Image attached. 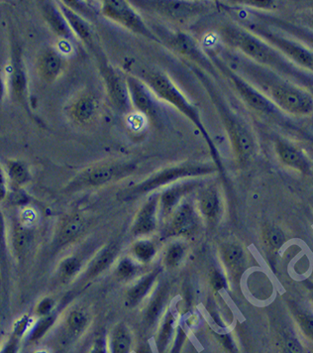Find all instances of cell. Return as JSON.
<instances>
[{"label":"cell","mask_w":313,"mask_h":353,"mask_svg":"<svg viewBox=\"0 0 313 353\" xmlns=\"http://www.w3.org/2000/svg\"><path fill=\"white\" fill-rule=\"evenodd\" d=\"M223 254L224 260H225L226 263L228 265L233 266L238 263L240 259L242 258L243 252H242V249L238 245H229L224 249Z\"/></svg>","instance_id":"obj_33"},{"label":"cell","mask_w":313,"mask_h":353,"mask_svg":"<svg viewBox=\"0 0 313 353\" xmlns=\"http://www.w3.org/2000/svg\"><path fill=\"white\" fill-rule=\"evenodd\" d=\"M128 90L133 108L147 117L153 125L158 126L162 122V112L157 101L153 97L152 92L138 77L126 75Z\"/></svg>","instance_id":"obj_9"},{"label":"cell","mask_w":313,"mask_h":353,"mask_svg":"<svg viewBox=\"0 0 313 353\" xmlns=\"http://www.w3.org/2000/svg\"><path fill=\"white\" fill-rule=\"evenodd\" d=\"M20 335L14 334L12 335L0 350V353H18L20 345Z\"/></svg>","instance_id":"obj_38"},{"label":"cell","mask_w":313,"mask_h":353,"mask_svg":"<svg viewBox=\"0 0 313 353\" xmlns=\"http://www.w3.org/2000/svg\"><path fill=\"white\" fill-rule=\"evenodd\" d=\"M213 171H214L213 166L203 163H186L164 169L154 176L148 178L143 183L131 186L128 190L120 193L119 197L123 201L136 199L140 195L147 194L160 186L172 183L181 178L201 176V175L210 174Z\"/></svg>","instance_id":"obj_5"},{"label":"cell","mask_w":313,"mask_h":353,"mask_svg":"<svg viewBox=\"0 0 313 353\" xmlns=\"http://www.w3.org/2000/svg\"><path fill=\"white\" fill-rule=\"evenodd\" d=\"M247 4H250L252 6H256V8H268L270 6V4H272V1H268V0H265V1H258V0H252V1L246 2Z\"/></svg>","instance_id":"obj_46"},{"label":"cell","mask_w":313,"mask_h":353,"mask_svg":"<svg viewBox=\"0 0 313 353\" xmlns=\"http://www.w3.org/2000/svg\"><path fill=\"white\" fill-rule=\"evenodd\" d=\"M277 150L281 159L288 165L301 169V170H305V168L308 167V164L304 161L303 156L294 148L288 147L286 144L279 142L277 143Z\"/></svg>","instance_id":"obj_24"},{"label":"cell","mask_w":313,"mask_h":353,"mask_svg":"<svg viewBox=\"0 0 313 353\" xmlns=\"http://www.w3.org/2000/svg\"><path fill=\"white\" fill-rule=\"evenodd\" d=\"M99 62H101L99 68H101L102 79L105 84L108 99H110L113 108L117 112L124 113V114L132 112L133 106L131 104L126 77H124L118 70L113 68L103 59Z\"/></svg>","instance_id":"obj_8"},{"label":"cell","mask_w":313,"mask_h":353,"mask_svg":"<svg viewBox=\"0 0 313 353\" xmlns=\"http://www.w3.org/2000/svg\"><path fill=\"white\" fill-rule=\"evenodd\" d=\"M266 241L268 243V245L273 248L281 247V244L285 241V236H284L283 232L277 228H270L266 232Z\"/></svg>","instance_id":"obj_35"},{"label":"cell","mask_w":313,"mask_h":353,"mask_svg":"<svg viewBox=\"0 0 313 353\" xmlns=\"http://www.w3.org/2000/svg\"><path fill=\"white\" fill-rule=\"evenodd\" d=\"M173 328V319L172 317H168L166 319L165 325H164L163 330H162L161 334H160L159 343L161 348H163L165 345L166 341H168V337H170L171 332H172Z\"/></svg>","instance_id":"obj_43"},{"label":"cell","mask_w":313,"mask_h":353,"mask_svg":"<svg viewBox=\"0 0 313 353\" xmlns=\"http://www.w3.org/2000/svg\"><path fill=\"white\" fill-rule=\"evenodd\" d=\"M199 210L208 219H214L219 212V199L214 188H206L199 195Z\"/></svg>","instance_id":"obj_23"},{"label":"cell","mask_w":313,"mask_h":353,"mask_svg":"<svg viewBox=\"0 0 313 353\" xmlns=\"http://www.w3.org/2000/svg\"><path fill=\"white\" fill-rule=\"evenodd\" d=\"M42 14L48 23L49 27L52 29L55 35L64 39H71L73 37L72 30L60 10L59 5H55L54 2H43Z\"/></svg>","instance_id":"obj_14"},{"label":"cell","mask_w":313,"mask_h":353,"mask_svg":"<svg viewBox=\"0 0 313 353\" xmlns=\"http://www.w3.org/2000/svg\"><path fill=\"white\" fill-rule=\"evenodd\" d=\"M54 300L51 297H44L38 302L36 307H35L34 313L38 317H45L52 314L53 308H54Z\"/></svg>","instance_id":"obj_36"},{"label":"cell","mask_w":313,"mask_h":353,"mask_svg":"<svg viewBox=\"0 0 313 353\" xmlns=\"http://www.w3.org/2000/svg\"><path fill=\"white\" fill-rule=\"evenodd\" d=\"M84 219L79 214L70 215L65 219L58 234V241L60 243L66 244L74 241L83 232Z\"/></svg>","instance_id":"obj_20"},{"label":"cell","mask_w":313,"mask_h":353,"mask_svg":"<svg viewBox=\"0 0 313 353\" xmlns=\"http://www.w3.org/2000/svg\"><path fill=\"white\" fill-rule=\"evenodd\" d=\"M114 248H108V250H104L103 252L93 261L90 267L88 268V276H95L102 272L108 265L113 261L115 256Z\"/></svg>","instance_id":"obj_28"},{"label":"cell","mask_w":313,"mask_h":353,"mask_svg":"<svg viewBox=\"0 0 313 353\" xmlns=\"http://www.w3.org/2000/svg\"><path fill=\"white\" fill-rule=\"evenodd\" d=\"M195 184H184V185L173 186L165 191L161 195V205L165 214L172 212L175 206L179 203L181 197L195 188Z\"/></svg>","instance_id":"obj_22"},{"label":"cell","mask_w":313,"mask_h":353,"mask_svg":"<svg viewBox=\"0 0 313 353\" xmlns=\"http://www.w3.org/2000/svg\"><path fill=\"white\" fill-rule=\"evenodd\" d=\"M272 95L281 108L294 113H308L312 110L313 101L310 95L286 86L272 88Z\"/></svg>","instance_id":"obj_11"},{"label":"cell","mask_w":313,"mask_h":353,"mask_svg":"<svg viewBox=\"0 0 313 353\" xmlns=\"http://www.w3.org/2000/svg\"><path fill=\"white\" fill-rule=\"evenodd\" d=\"M6 175L11 186L14 188H23L31 180L27 163L21 160H8L6 163Z\"/></svg>","instance_id":"obj_19"},{"label":"cell","mask_w":313,"mask_h":353,"mask_svg":"<svg viewBox=\"0 0 313 353\" xmlns=\"http://www.w3.org/2000/svg\"><path fill=\"white\" fill-rule=\"evenodd\" d=\"M72 117L77 123L90 124L97 117L99 112V103L90 95H83L73 104Z\"/></svg>","instance_id":"obj_16"},{"label":"cell","mask_w":313,"mask_h":353,"mask_svg":"<svg viewBox=\"0 0 313 353\" xmlns=\"http://www.w3.org/2000/svg\"><path fill=\"white\" fill-rule=\"evenodd\" d=\"M86 321L88 319H86V315L79 311H74L68 315V319H66V326L73 334H79L86 328Z\"/></svg>","instance_id":"obj_29"},{"label":"cell","mask_w":313,"mask_h":353,"mask_svg":"<svg viewBox=\"0 0 313 353\" xmlns=\"http://www.w3.org/2000/svg\"><path fill=\"white\" fill-rule=\"evenodd\" d=\"M158 203H159V197L154 195L139 210L133 226V232L135 234H146L155 230L157 223Z\"/></svg>","instance_id":"obj_15"},{"label":"cell","mask_w":313,"mask_h":353,"mask_svg":"<svg viewBox=\"0 0 313 353\" xmlns=\"http://www.w3.org/2000/svg\"><path fill=\"white\" fill-rule=\"evenodd\" d=\"M81 267V262L75 257H68L60 265V272L63 276L71 277L75 275Z\"/></svg>","instance_id":"obj_32"},{"label":"cell","mask_w":313,"mask_h":353,"mask_svg":"<svg viewBox=\"0 0 313 353\" xmlns=\"http://www.w3.org/2000/svg\"><path fill=\"white\" fill-rule=\"evenodd\" d=\"M6 226L4 215L0 210V256L4 258V252L6 247Z\"/></svg>","instance_id":"obj_41"},{"label":"cell","mask_w":313,"mask_h":353,"mask_svg":"<svg viewBox=\"0 0 313 353\" xmlns=\"http://www.w3.org/2000/svg\"><path fill=\"white\" fill-rule=\"evenodd\" d=\"M0 186H6V178L3 169L0 166Z\"/></svg>","instance_id":"obj_47"},{"label":"cell","mask_w":313,"mask_h":353,"mask_svg":"<svg viewBox=\"0 0 313 353\" xmlns=\"http://www.w3.org/2000/svg\"><path fill=\"white\" fill-rule=\"evenodd\" d=\"M136 170L133 162H110L86 169L68 184L66 191L75 192L88 186L105 185L120 178L132 174Z\"/></svg>","instance_id":"obj_7"},{"label":"cell","mask_w":313,"mask_h":353,"mask_svg":"<svg viewBox=\"0 0 313 353\" xmlns=\"http://www.w3.org/2000/svg\"><path fill=\"white\" fill-rule=\"evenodd\" d=\"M112 353H128L130 348V337L126 328L120 326L113 332Z\"/></svg>","instance_id":"obj_26"},{"label":"cell","mask_w":313,"mask_h":353,"mask_svg":"<svg viewBox=\"0 0 313 353\" xmlns=\"http://www.w3.org/2000/svg\"><path fill=\"white\" fill-rule=\"evenodd\" d=\"M133 6L138 10L156 14L168 21L184 24L208 13V4L183 0H141L133 1Z\"/></svg>","instance_id":"obj_4"},{"label":"cell","mask_w":313,"mask_h":353,"mask_svg":"<svg viewBox=\"0 0 313 353\" xmlns=\"http://www.w3.org/2000/svg\"><path fill=\"white\" fill-rule=\"evenodd\" d=\"M150 28L159 39L160 43L164 44L186 61H190L192 65L199 66L206 74L217 75L216 69L212 60L192 35L183 31L168 30L163 26L155 24L151 25Z\"/></svg>","instance_id":"obj_3"},{"label":"cell","mask_w":313,"mask_h":353,"mask_svg":"<svg viewBox=\"0 0 313 353\" xmlns=\"http://www.w3.org/2000/svg\"><path fill=\"white\" fill-rule=\"evenodd\" d=\"M195 223L194 208L190 204L184 203L175 208L172 221H171V228L174 232H186L194 228Z\"/></svg>","instance_id":"obj_18"},{"label":"cell","mask_w":313,"mask_h":353,"mask_svg":"<svg viewBox=\"0 0 313 353\" xmlns=\"http://www.w3.org/2000/svg\"><path fill=\"white\" fill-rule=\"evenodd\" d=\"M4 95V83L2 80L1 74H0V103H1L2 99H3Z\"/></svg>","instance_id":"obj_48"},{"label":"cell","mask_w":313,"mask_h":353,"mask_svg":"<svg viewBox=\"0 0 313 353\" xmlns=\"http://www.w3.org/2000/svg\"><path fill=\"white\" fill-rule=\"evenodd\" d=\"M58 5L75 36L79 37L86 46L93 47L92 30L88 22L81 14L66 6L63 1L59 2Z\"/></svg>","instance_id":"obj_13"},{"label":"cell","mask_w":313,"mask_h":353,"mask_svg":"<svg viewBox=\"0 0 313 353\" xmlns=\"http://www.w3.org/2000/svg\"><path fill=\"white\" fill-rule=\"evenodd\" d=\"M212 282L215 290H221L222 288L225 287V279L223 278L221 273L215 272L212 275Z\"/></svg>","instance_id":"obj_44"},{"label":"cell","mask_w":313,"mask_h":353,"mask_svg":"<svg viewBox=\"0 0 313 353\" xmlns=\"http://www.w3.org/2000/svg\"><path fill=\"white\" fill-rule=\"evenodd\" d=\"M101 14L134 34L160 43L150 25L142 19L134 6L125 0H105L102 2Z\"/></svg>","instance_id":"obj_6"},{"label":"cell","mask_w":313,"mask_h":353,"mask_svg":"<svg viewBox=\"0 0 313 353\" xmlns=\"http://www.w3.org/2000/svg\"><path fill=\"white\" fill-rule=\"evenodd\" d=\"M55 321V316L53 314L40 317L31 330L30 334H29V341H36L42 339L46 334V332L50 330L51 326L54 325Z\"/></svg>","instance_id":"obj_27"},{"label":"cell","mask_w":313,"mask_h":353,"mask_svg":"<svg viewBox=\"0 0 313 353\" xmlns=\"http://www.w3.org/2000/svg\"><path fill=\"white\" fill-rule=\"evenodd\" d=\"M90 353H106L105 343H104L103 339L97 341Z\"/></svg>","instance_id":"obj_45"},{"label":"cell","mask_w":313,"mask_h":353,"mask_svg":"<svg viewBox=\"0 0 313 353\" xmlns=\"http://www.w3.org/2000/svg\"><path fill=\"white\" fill-rule=\"evenodd\" d=\"M183 256V247L179 244H175L168 251V254H166V264L171 266V267H174V266H177L181 262Z\"/></svg>","instance_id":"obj_34"},{"label":"cell","mask_w":313,"mask_h":353,"mask_svg":"<svg viewBox=\"0 0 313 353\" xmlns=\"http://www.w3.org/2000/svg\"><path fill=\"white\" fill-rule=\"evenodd\" d=\"M11 88L15 99L21 101L25 99L27 92V77L18 52L13 55L12 71H11Z\"/></svg>","instance_id":"obj_17"},{"label":"cell","mask_w":313,"mask_h":353,"mask_svg":"<svg viewBox=\"0 0 313 353\" xmlns=\"http://www.w3.org/2000/svg\"><path fill=\"white\" fill-rule=\"evenodd\" d=\"M277 43H279V46L281 47L283 50H285L297 63L301 64V65L305 66H313L312 57L310 56L306 51H304L303 49L292 45V44L286 43V42L281 41V40L277 41Z\"/></svg>","instance_id":"obj_25"},{"label":"cell","mask_w":313,"mask_h":353,"mask_svg":"<svg viewBox=\"0 0 313 353\" xmlns=\"http://www.w3.org/2000/svg\"><path fill=\"white\" fill-rule=\"evenodd\" d=\"M138 77L157 97L174 106L179 112L183 113L186 119L192 121L205 140L213 159L218 164L219 156L216 146L208 134L199 110L184 97V93L175 86L174 82L165 73L156 70H144Z\"/></svg>","instance_id":"obj_1"},{"label":"cell","mask_w":313,"mask_h":353,"mask_svg":"<svg viewBox=\"0 0 313 353\" xmlns=\"http://www.w3.org/2000/svg\"><path fill=\"white\" fill-rule=\"evenodd\" d=\"M155 276L156 275L152 274L150 276L146 277L145 279L142 280L139 282L129 293V300L133 304L137 303L140 299L144 297V295L148 292L149 289L152 286L153 282H154Z\"/></svg>","instance_id":"obj_30"},{"label":"cell","mask_w":313,"mask_h":353,"mask_svg":"<svg viewBox=\"0 0 313 353\" xmlns=\"http://www.w3.org/2000/svg\"><path fill=\"white\" fill-rule=\"evenodd\" d=\"M312 23H313V21H312Z\"/></svg>","instance_id":"obj_49"},{"label":"cell","mask_w":313,"mask_h":353,"mask_svg":"<svg viewBox=\"0 0 313 353\" xmlns=\"http://www.w3.org/2000/svg\"><path fill=\"white\" fill-rule=\"evenodd\" d=\"M134 253L139 260L144 262L148 261L150 260L153 255L155 254V247L151 242H138V243L134 246Z\"/></svg>","instance_id":"obj_31"},{"label":"cell","mask_w":313,"mask_h":353,"mask_svg":"<svg viewBox=\"0 0 313 353\" xmlns=\"http://www.w3.org/2000/svg\"><path fill=\"white\" fill-rule=\"evenodd\" d=\"M286 353H304L303 348L301 343L292 335H288L284 341Z\"/></svg>","instance_id":"obj_39"},{"label":"cell","mask_w":313,"mask_h":353,"mask_svg":"<svg viewBox=\"0 0 313 353\" xmlns=\"http://www.w3.org/2000/svg\"><path fill=\"white\" fill-rule=\"evenodd\" d=\"M221 35L228 44L240 49L255 61L262 64H270L273 61V56L267 47L245 31L227 26L222 29Z\"/></svg>","instance_id":"obj_10"},{"label":"cell","mask_w":313,"mask_h":353,"mask_svg":"<svg viewBox=\"0 0 313 353\" xmlns=\"http://www.w3.org/2000/svg\"><path fill=\"white\" fill-rule=\"evenodd\" d=\"M117 273L121 278H128L134 273V265L130 261L123 260L119 264Z\"/></svg>","instance_id":"obj_42"},{"label":"cell","mask_w":313,"mask_h":353,"mask_svg":"<svg viewBox=\"0 0 313 353\" xmlns=\"http://www.w3.org/2000/svg\"><path fill=\"white\" fill-rule=\"evenodd\" d=\"M30 228L25 224H15L12 230V236H11V244L17 258H21L25 255L30 246Z\"/></svg>","instance_id":"obj_21"},{"label":"cell","mask_w":313,"mask_h":353,"mask_svg":"<svg viewBox=\"0 0 313 353\" xmlns=\"http://www.w3.org/2000/svg\"><path fill=\"white\" fill-rule=\"evenodd\" d=\"M164 297L162 296H158L155 301L151 304L150 308H149L147 315H146V319L148 321H154L160 314L162 306H163Z\"/></svg>","instance_id":"obj_40"},{"label":"cell","mask_w":313,"mask_h":353,"mask_svg":"<svg viewBox=\"0 0 313 353\" xmlns=\"http://www.w3.org/2000/svg\"><path fill=\"white\" fill-rule=\"evenodd\" d=\"M299 325L303 334L313 341V316L308 314H301L297 317Z\"/></svg>","instance_id":"obj_37"},{"label":"cell","mask_w":313,"mask_h":353,"mask_svg":"<svg viewBox=\"0 0 313 353\" xmlns=\"http://www.w3.org/2000/svg\"><path fill=\"white\" fill-rule=\"evenodd\" d=\"M64 59L53 48H46L42 51L37 60V69L40 77L51 84L55 82L64 70Z\"/></svg>","instance_id":"obj_12"},{"label":"cell","mask_w":313,"mask_h":353,"mask_svg":"<svg viewBox=\"0 0 313 353\" xmlns=\"http://www.w3.org/2000/svg\"><path fill=\"white\" fill-rule=\"evenodd\" d=\"M188 68L190 69L195 77L201 84L206 95L212 99V103L214 104L215 108L221 115L222 122L225 126L232 147L234 149L235 154L237 155L240 161L245 162L251 158L254 152V140L250 131L247 130L243 122L237 119L222 99L221 93L217 90L215 84H213L210 75L203 72L199 66L190 64Z\"/></svg>","instance_id":"obj_2"}]
</instances>
